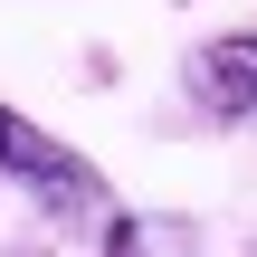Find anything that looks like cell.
Returning <instances> with one entry per match:
<instances>
[{"label":"cell","instance_id":"6da1fadb","mask_svg":"<svg viewBox=\"0 0 257 257\" xmlns=\"http://www.w3.org/2000/svg\"><path fill=\"white\" fill-rule=\"evenodd\" d=\"M0 181H10V191H29V210H38L48 229H105V219H114L105 172H95L67 134L29 124L19 105H0Z\"/></svg>","mask_w":257,"mask_h":257},{"label":"cell","instance_id":"7a4b0ae2","mask_svg":"<svg viewBox=\"0 0 257 257\" xmlns=\"http://www.w3.org/2000/svg\"><path fill=\"white\" fill-rule=\"evenodd\" d=\"M181 95L200 124H257V29H219L181 57Z\"/></svg>","mask_w":257,"mask_h":257},{"label":"cell","instance_id":"3957f363","mask_svg":"<svg viewBox=\"0 0 257 257\" xmlns=\"http://www.w3.org/2000/svg\"><path fill=\"white\" fill-rule=\"evenodd\" d=\"M95 257H143V248H134V229L114 219V229H105V248H95Z\"/></svg>","mask_w":257,"mask_h":257},{"label":"cell","instance_id":"277c9868","mask_svg":"<svg viewBox=\"0 0 257 257\" xmlns=\"http://www.w3.org/2000/svg\"><path fill=\"white\" fill-rule=\"evenodd\" d=\"M248 257H257V248H248Z\"/></svg>","mask_w":257,"mask_h":257}]
</instances>
